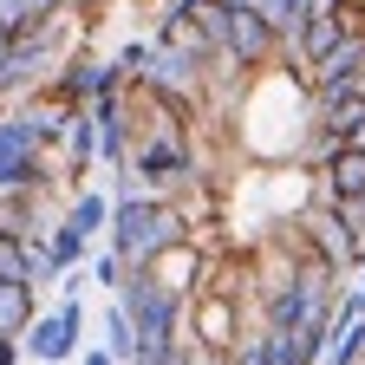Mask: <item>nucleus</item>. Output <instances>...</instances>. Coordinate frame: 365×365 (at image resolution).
<instances>
[{"instance_id": "6e6552de", "label": "nucleus", "mask_w": 365, "mask_h": 365, "mask_svg": "<svg viewBox=\"0 0 365 365\" xmlns=\"http://www.w3.org/2000/svg\"><path fill=\"white\" fill-rule=\"evenodd\" d=\"M307 78H313V98H319V105L339 98V91H359V85H365V33H352L339 53H333V59H319Z\"/></svg>"}, {"instance_id": "20e7f679", "label": "nucleus", "mask_w": 365, "mask_h": 365, "mask_svg": "<svg viewBox=\"0 0 365 365\" xmlns=\"http://www.w3.org/2000/svg\"><path fill=\"white\" fill-rule=\"evenodd\" d=\"M46 182V137L26 111H0V196H20Z\"/></svg>"}, {"instance_id": "2eb2a0df", "label": "nucleus", "mask_w": 365, "mask_h": 365, "mask_svg": "<svg viewBox=\"0 0 365 365\" xmlns=\"http://www.w3.org/2000/svg\"><path fill=\"white\" fill-rule=\"evenodd\" d=\"M319 124L352 144V130L365 124V85H359V91H339V98H327V105H319Z\"/></svg>"}, {"instance_id": "6ab92c4d", "label": "nucleus", "mask_w": 365, "mask_h": 365, "mask_svg": "<svg viewBox=\"0 0 365 365\" xmlns=\"http://www.w3.org/2000/svg\"><path fill=\"white\" fill-rule=\"evenodd\" d=\"M124 274H130V261H124L118 248H105V255H91V287H105V294H118V287H124Z\"/></svg>"}, {"instance_id": "4468645a", "label": "nucleus", "mask_w": 365, "mask_h": 365, "mask_svg": "<svg viewBox=\"0 0 365 365\" xmlns=\"http://www.w3.org/2000/svg\"><path fill=\"white\" fill-rule=\"evenodd\" d=\"M39 287H20V281H0V333H26L39 319Z\"/></svg>"}, {"instance_id": "dca6fc26", "label": "nucleus", "mask_w": 365, "mask_h": 365, "mask_svg": "<svg viewBox=\"0 0 365 365\" xmlns=\"http://www.w3.org/2000/svg\"><path fill=\"white\" fill-rule=\"evenodd\" d=\"M359 359H365V319L339 313L333 333H327V365H359Z\"/></svg>"}, {"instance_id": "0eeeda50", "label": "nucleus", "mask_w": 365, "mask_h": 365, "mask_svg": "<svg viewBox=\"0 0 365 365\" xmlns=\"http://www.w3.org/2000/svg\"><path fill=\"white\" fill-rule=\"evenodd\" d=\"M300 228L313 235V248L327 255L339 274H359V261H365V228L339 209V202H327V196H313V209L300 215Z\"/></svg>"}, {"instance_id": "f03ea898", "label": "nucleus", "mask_w": 365, "mask_h": 365, "mask_svg": "<svg viewBox=\"0 0 365 365\" xmlns=\"http://www.w3.org/2000/svg\"><path fill=\"white\" fill-rule=\"evenodd\" d=\"M124 176V190H182V182H196V150H190V111L170 105V124L163 130H137V150L130 163L118 170Z\"/></svg>"}, {"instance_id": "9d476101", "label": "nucleus", "mask_w": 365, "mask_h": 365, "mask_svg": "<svg viewBox=\"0 0 365 365\" xmlns=\"http://www.w3.org/2000/svg\"><path fill=\"white\" fill-rule=\"evenodd\" d=\"M327 333H319V327H261L255 339L267 346L274 365H319V359H327Z\"/></svg>"}, {"instance_id": "423d86ee", "label": "nucleus", "mask_w": 365, "mask_h": 365, "mask_svg": "<svg viewBox=\"0 0 365 365\" xmlns=\"http://www.w3.org/2000/svg\"><path fill=\"white\" fill-rule=\"evenodd\" d=\"M222 53L235 59L242 72H267V66H281V59H287V46H281V33L267 26V14L255 7V0H235L228 33H222Z\"/></svg>"}, {"instance_id": "f3484780", "label": "nucleus", "mask_w": 365, "mask_h": 365, "mask_svg": "<svg viewBox=\"0 0 365 365\" xmlns=\"http://www.w3.org/2000/svg\"><path fill=\"white\" fill-rule=\"evenodd\" d=\"M46 248H53L59 274H72V267H85V261H91V235H78L72 222H53V228H46Z\"/></svg>"}, {"instance_id": "5701e85b", "label": "nucleus", "mask_w": 365, "mask_h": 365, "mask_svg": "<svg viewBox=\"0 0 365 365\" xmlns=\"http://www.w3.org/2000/svg\"><path fill=\"white\" fill-rule=\"evenodd\" d=\"M352 144H359V150H365V124H359V130H352Z\"/></svg>"}, {"instance_id": "39448f33", "label": "nucleus", "mask_w": 365, "mask_h": 365, "mask_svg": "<svg viewBox=\"0 0 365 365\" xmlns=\"http://www.w3.org/2000/svg\"><path fill=\"white\" fill-rule=\"evenodd\" d=\"M85 352V300L66 294L59 307H39V319L26 327V359L33 365H66Z\"/></svg>"}, {"instance_id": "1a4fd4ad", "label": "nucleus", "mask_w": 365, "mask_h": 365, "mask_svg": "<svg viewBox=\"0 0 365 365\" xmlns=\"http://www.w3.org/2000/svg\"><path fill=\"white\" fill-rule=\"evenodd\" d=\"M313 196H327V202H359V196H365V150H359V144H339L327 163L313 170Z\"/></svg>"}, {"instance_id": "412c9836", "label": "nucleus", "mask_w": 365, "mask_h": 365, "mask_svg": "<svg viewBox=\"0 0 365 365\" xmlns=\"http://www.w3.org/2000/svg\"><path fill=\"white\" fill-rule=\"evenodd\" d=\"M26 359V333H0V365H20Z\"/></svg>"}, {"instance_id": "7ed1b4c3", "label": "nucleus", "mask_w": 365, "mask_h": 365, "mask_svg": "<svg viewBox=\"0 0 365 365\" xmlns=\"http://www.w3.org/2000/svg\"><path fill=\"white\" fill-rule=\"evenodd\" d=\"M124 313H130V327L137 339H144V352H163V346H182V287L163 281V267H130L124 274V287L111 294Z\"/></svg>"}, {"instance_id": "a211bd4d", "label": "nucleus", "mask_w": 365, "mask_h": 365, "mask_svg": "<svg viewBox=\"0 0 365 365\" xmlns=\"http://www.w3.org/2000/svg\"><path fill=\"white\" fill-rule=\"evenodd\" d=\"M105 346H111V352H118V359H124V365H130V359H137V352H144V339H137V327H130V313H124V307H118V300H111V307H105Z\"/></svg>"}, {"instance_id": "aec40b11", "label": "nucleus", "mask_w": 365, "mask_h": 365, "mask_svg": "<svg viewBox=\"0 0 365 365\" xmlns=\"http://www.w3.org/2000/svg\"><path fill=\"white\" fill-rule=\"evenodd\" d=\"M228 365H274V359H267V346H261V339H248V346L228 352Z\"/></svg>"}, {"instance_id": "f8f14e48", "label": "nucleus", "mask_w": 365, "mask_h": 365, "mask_svg": "<svg viewBox=\"0 0 365 365\" xmlns=\"http://www.w3.org/2000/svg\"><path fill=\"white\" fill-rule=\"evenodd\" d=\"M255 7L267 14V26H274V33H281V46H287V53H294V39H300V33L313 26V14H319V7H327V0H255Z\"/></svg>"}, {"instance_id": "ddd939ff", "label": "nucleus", "mask_w": 365, "mask_h": 365, "mask_svg": "<svg viewBox=\"0 0 365 365\" xmlns=\"http://www.w3.org/2000/svg\"><path fill=\"white\" fill-rule=\"evenodd\" d=\"M0 281L33 287V242H26L20 222H0Z\"/></svg>"}, {"instance_id": "b1692460", "label": "nucleus", "mask_w": 365, "mask_h": 365, "mask_svg": "<svg viewBox=\"0 0 365 365\" xmlns=\"http://www.w3.org/2000/svg\"><path fill=\"white\" fill-rule=\"evenodd\" d=\"M359 365H365V359H359Z\"/></svg>"}, {"instance_id": "4be33fe9", "label": "nucleus", "mask_w": 365, "mask_h": 365, "mask_svg": "<svg viewBox=\"0 0 365 365\" xmlns=\"http://www.w3.org/2000/svg\"><path fill=\"white\" fill-rule=\"evenodd\" d=\"M78 365H124V359H118L111 346H85V352H78Z\"/></svg>"}, {"instance_id": "f257e3e1", "label": "nucleus", "mask_w": 365, "mask_h": 365, "mask_svg": "<svg viewBox=\"0 0 365 365\" xmlns=\"http://www.w3.org/2000/svg\"><path fill=\"white\" fill-rule=\"evenodd\" d=\"M130 267H157L170 248L190 242V215H182L170 196L157 190H118V209H111V235H105Z\"/></svg>"}, {"instance_id": "9b49d317", "label": "nucleus", "mask_w": 365, "mask_h": 365, "mask_svg": "<svg viewBox=\"0 0 365 365\" xmlns=\"http://www.w3.org/2000/svg\"><path fill=\"white\" fill-rule=\"evenodd\" d=\"M111 209H118V190H85L78 182V190L66 196V222L78 228V235H91V242L111 235Z\"/></svg>"}]
</instances>
